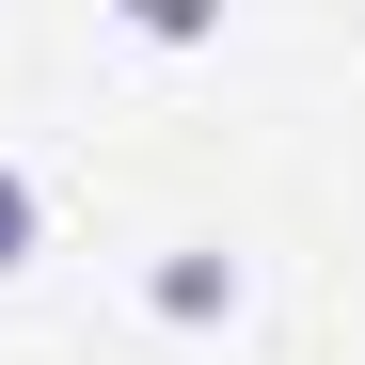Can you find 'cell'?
Segmentation results:
<instances>
[{"mask_svg":"<svg viewBox=\"0 0 365 365\" xmlns=\"http://www.w3.org/2000/svg\"><path fill=\"white\" fill-rule=\"evenodd\" d=\"M143 302L191 334V318H222V302H238V255H207V238H191V255H159V286H143Z\"/></svg>","mask_w":365,"mask_h":365,"instance_id":"obj_1","label":"cell"},{"mask_svg":"<svg viewBox=\"0 0 365 365\" xmlns=\"http://www.w3.org/2000/svg\"><path fill=\"white\" fill-rule=\"evenodd\" d=\"M32 222H48V207H32V175L0 159V270H32Z\"/></svg>","mask_w":365,"mask_h":365,"instance_id":"obj_2","label":"cell"}]
</instances>
